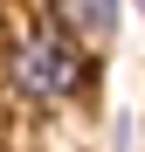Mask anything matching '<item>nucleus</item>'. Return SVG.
I'll use <instances>...</instances> for the list:
<instances>
[{
    "mask_svg": "<svg viewBox=\"0 0 145 152\" xmlns=\"http://www.w3.org/2000/svg\"><path fill=\"white\" fill-rule=\"evenodd\" d=\"M138 7H145V0H138Z\"/></svg>",
    "mask_w": 145,
    "mask_h": 152,
    "instance_id": "7ed1b4c3",
    "label": "nucleus"
},
{
    "mask_svg": "<svg viewBox=\"0 0 145 152\" xmlns=\"http://www.w3.org/2000/svg\"><path fill=\"white\" fill-rule=\"evenodd\" d=\"M7 83L28 104H69V97H83V83H90L83 42H69V35H28L7 56Z\"/></svg>",
    "mask_w": 145,
    "mask_h": 152,
    "instance_id": "f257e3e1",
    "label": "nucleus"
},
{
    "mask_svg": "<svg viewBox=\"0 0 145 152\" xmlns=\"http://www.w3.org/2000/svg\"><path fill=\"white\" fill-rule=\"evenodd\" d=\"M62 21H69V42H111V28H117V0H62Z\"/></svg>",
    "mask_w": 145,
    "mask_h": 152,
    "instance_id": "f03ea898",
    "label": "nucleus"
}]
</instances>
